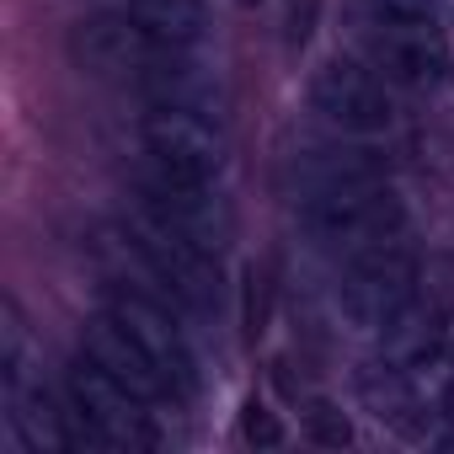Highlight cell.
<instances>
[{"mask_svg":"<svg viewBox=\"0 0 454 454\" xmlns=\"http://www.w3.org/2000/svg\"><path fill=\"white\" fill-rule=\"evenodd\" d=\"M305 438L321 449H348L353 443V417L337 401H310L305 406Z\"/></svg>","mask_w":454,"mask_h":454,"instance_id":"16","label":"cell"},{"mask_svg":"<svg viewBox=\"0 0 454 454\" xmlns=\"http://www.w3.org/2000/svg\"><path fill=\"white\" fill-rule=\"evenodd\" d=\"M369 49H374V65L401 86H433L449 70V54H443V38H438L433 17H385V12H374Z\"/></svg>","mask_w":454,"mask_h":454,"instance_id":"9","label":"cell"},{"mask_svg":"<svg viewBox=\"0 0 454 454\" xmlns=\"http://www.w3.org/2000/svg\"><path fill=\"white\" fill-rule=\"evenodd\" d=\"M139 97L150 107H182V113H198V118H219L224 113V81H219V65L192 54V49H155L139 70Z\"/></svg>","mask_w":454,"mask_h":454,"instance_id":"8","label":"cell"},{"mask_svg":"<svg viewBox=\"0 0 454 454\" xmlns=\"http://www.w3.org/2000/svg\"><path fill=\"white\" fill-rule=\"evenodd\" d=\"M123 231L139 241V252L155 262V273L171 284V294H176L187 310H203V305L219 294V268H214V257H208L203 247H192L187 236H176L171 224H160L155 214L134 208V214L123 219Z\"/></svg>","mask_w":454,"mask_h":454,"instance_id":"7","label":"cell"},{"mask_svg":"<svg viewBox=\"0 0 454 454\" xmlns=\"http://www.w3.org/2000/svg\"><path fill=\"white\" fill-rule=\"evenodd\" d=\"M129 17L160 49H198L203 33H208L203 0H129Z\"/></svg>","mask_w":454,"mask_h":454,"instance_id":"14","label":"cell"},{"mask_svg":"<svg viewBox=\"0 0 454 454\" xmlns=\"http://www.w3.org/2000/svg\"><path fill=\"white\" fill-rule=\"evenodd\" d=\"M305 192H332V187H364V182H385L390 176V155L380 145H321L305 150L294 166Z\"/></svg>","mask_w":454,"mask_h":454,"instance_id":"13","label":"cell"},{"mask_svg":"<svg viewBox=\"0 0 454 454\" xmlns=\"http://www.w3.org/2000/svg\"><path fill=\"white\" fill-rule=\"evenodd\" d=\"M241 6H257V0H241Z\"/></svg>","mask_w":454,"mask_h":454,"instance_id":"19","label":"cell"},{"mask_svg":"<svg viewBox=\"0 0 454 454\" xmlns=\"http://www.w3.org/2000/svg\"><path fill=\"white\" fill-rule=\"evenodd\" d=\"M241 433H247V443H257V449H278V443H284V422H278V411H268L262 401H252V406L241 411Z\"/></svg>","mask_w":454,"mask_h":454,"instance_id":"17","label":"cell"},{"mask_svg":"<svg viewBox=\"0 0 454 454\" xmlns=\"http://www.w3.org/2000/svg\"><path fill=\"white\" fill-rule=\"evenodd\" d=\"M155 401H139L129 385H118L91 353L70 369V417H75V438L91 449H145L160 443L166 433L155 427L160 411H150Z\"/></svg>","mask_w":454,"mask_h":454,"instance_id":"2","label":"cell"},{"mask_svg":"<svg viewBox=\"0 0 454 454\" xmlns=\"http://www.w3.org/2000/svg\"><path fill=\"white\" fill-rule=\"evenodd\" d=\"M102 310L113 316V321H123L139 342H145V353L160 364V374H166V385L176 390V395H187L192 390V380H198V364H192V348H187V337H182V326L145 294V289H107L102 294Z\"/></svg>","mask_w":454,"mask_h":454,"instance_id":"10","label":"cell"},{"mask_svg":"<svg viewBox=\"0 0 454 454\" xmlns=\"http://www.w3.org/2000/svg\"><path fill=\"white\" fill-rule=\"evenodd\" d=\"M139 208L155 214L160 224H171L176 236H187L192 247H203L208 257L224 252L231 241V208L219 192H208V182H182V176H160L139 166Z\"/></svg>","mask_w":454,"mask_h":454,"instance_id":"6","label":"cell"},{"mask_svg":"<svg viewBox=\"0 0 454 454\" xmlns=\"http://www.w3.org/2000/svg\"><path fill=\"white\" fill-rule=\"evenodd\" d=\"M422 284V262L411 247H401L395 236L390 241H374L353 257V268L342 273L337 294H332V310H337V326L348 337H380L395 310L417 294Z\"/></svg>","mask_w":454,"mask_h":454,"instance_id":"1","label":"cell"},{"mask_svg":"<svg viewBox=\"0 0 454 454\" xmlns=\"http://www.w3.org/2000/svg\"><path fill=\"white\" fill-rule=\"evenodd\" d=\"M310 107L342 129V134H358V139H380L390 134L395 123V102L390 91L353 59H326L316 75H310Z\"/></svg>","mask_w":454,"mask_h":454,"instance_id":"5","label":"cell"},{"mask_svg":"<svg viewBox=\"0 0 454 454\" xmlns=\"http://www.w3.org/2000/svg\"><path fill=\"white\" fill-rule=\"evenodd\" d=\"M86 353L118 380V385H129L139 401H160L171 385H166V374H160V364L145 353V342L123 326V321H113L107 310H97L91 316V326H86Z\"/></svg>","mask_w":454,"mask_h":454,"instance_id":"12","label":"cell"},{"mask_svg":"<svg viewBox=\"0 0 454 454\" xmlns=\"http://www.w3.org/2000/svg\"><path fill=\"white\" fill-rule=\"evenodd\" d=\"M155 49H160V43H150L129 12H118V17H86V22H75V33H70V59H75L81 70H91V75L139 70Z\"/></svg>","mask_w":454,"mask_h":454,"instance_id":"11","label":"cell"},{"mask_svg":"<svg viewBox=\"0 0 454 454\" xmlns=\"http://www.w3.org/2000/svg\"><path fill=\"white\" fill-rule=\"evenodd\" d=\"M27 385H43V353L33 332L22 326V316L6 310V326H0V390H27Z\"/></svg>","mask_w":454,"mask_h":454,"instance_id":"15","label":"cell"},{"mask_svg":"<svg viewBox=\"0 0 454 454\" xmlns=\"http://www.w3.org/2000/svg\"><path fill=\"white\" fill-rule=\"evenodd\" d=\"M385 17H433V0H369Z\"/></svg>","mask_w":454,"mask_h":454,"instance_id":"18","label":"cell"},{"mask_svg":"<svg viewBox=\"0 0 454 454\" xmlns=\"http://www.w3.org/2000/svg\"><path fill=\"white\" fill-rule=\"evenodd\" d=\"M139 145H145V171L160 176H182V182H214L224 166V134L214 129V118L182 113V107H155L139 123Z\"/></svg>","mask_w":454,"mask_h":454,"instance_id":"4","label":"cell"},{"mask_svg":"<svg viewBox=\"0 0 454 454\" xmlns=\"http://www.w3.org/2000/svg\"><path fill=\"white\" fill-rule=\"evenodd\" d=\"M300 224L321 247H374L401 236L406 203L390 182H364V187H332V192H305Z\"/></svg>","mask_w":454,"mask_h":454,"instance_id":"3","label":"cell"}]
</instances>
